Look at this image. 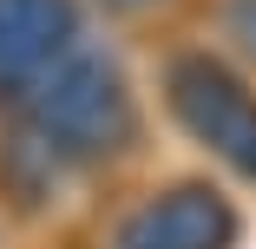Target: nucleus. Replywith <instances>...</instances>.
<instances>
[{"label":"nucleus","mask_w":256,"mask_h":249,"mask_svg":"<svg viewBox=\"0 0 256 249\" xmlns=\"http://www.w3.org/2000/svg\"><path fill=\"white\" fill-rule=\"evenodd\" d=\"M243 210L217 177H164L118 210L106 249H236Z\"/></svg>","instance_id":"nucleus-3"},{"label":"nucleus","mask_w":256,"mask_h":249,"mask_svg":"<svg viewBox=\"0 0 256 249\" xmlns=\"http://www.w3.org/2000/svg\"><path fill=\"white\" fill-rule=\"evenodd\" d=\"M158 105L224 177L256 190V79L224 46H171L158 66Z\"/></svg>","instance_id":"nucleus-2"},{"label":"nucleus","mask_w":256,"mask_h":249,"mask_svg":"<svg viewBox=\"0 0 256 249\" xmlns=\"http://www.w3.org/2000/svg\"><path fill=\"white\" fill-rule=\"evenodd\" d=\"M217 33H224V53L256 79V0H217Z\"/></svg>","instance_id":"nucleus-6"},{"label":"nucleus","mask_w":256,"mask_h":249,"mask_svg":"<svg viewBox=\"0 0 256 249\" xmlns=\"http://www.w3.org/2000/svg\"><path fill=\"white\" fill-rule=\"evenodd\" d=\"M66 184L72 177L53 164V151H46L20 118H0V210L20 217V223H40L66 197Z\"/></svg>","instance_id":"nucleus-5"},{"label":"nucleus","mask_w":256,"mask_h":249,"mask_svg":"<svg viewBox=\"0 0 256 249\" xmlns=\"http://www.w3.org/2000/svg\"><path fill=\"white\" fill-rule=\"evenodd\" d=\"M86 7H98V13H112V20H151V13H164L171 0H86Z\"/></svg>","instance_id":"nucleus-7"},{"label":"nucleus","mask_w":256,"mask_h":249,"mask_svg":"<svg viewBox=\"0 0 256 249\" xmlns=\"http://www.w3.org/2000/svg\"><path fill=\"white\" fill-rule=\"evenodd\" d=\"M14 118L53 151V164L66 177H98V171L125 164L144 144L138 85H132L125 59L112 53V46H98V39H86Z\"/></svg>","instance_id":"nucleus-1"},{"label":"nucleus","mask_w":256,"mask_h":249,"mask_svg":"<svg viewBox=\"0 0 256 249\" xmlns=\"http://www.w3.org/2000/svg\"><path fill=\"white\" fill-rule=\"evenodd\" d=\"M86 46V0H0V112H20Z\"/></svg>","instance_id":"nucleus-4"}]
</instances>
